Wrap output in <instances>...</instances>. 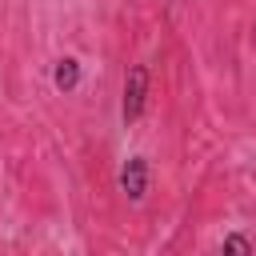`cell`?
<instances>
[{"label":"cell","mask_w":256,"mask_h":256,"mask_svg":"<svg viewBox=\"0 0 256 256\" xmlns=\"http://www.w3.org/2000/svg\"><path fill=\"white\" fill-rule=\"evenodd\" d=\"M144 104H148V68L144 64H132L128 76H124V96H120L124 124H136L144 116Z\"/></svg>","instance_id":"6da1fadb"},{"label":"cell","mask_w":256,"mask_h":256,"mask_svg":"<svg viewBox=\"0 0 256 256\" xmlns=\"http://www.w3.org/2000/svg\"><path fill=\"white\" fill-rule=\"evenodd\" d=\"M120 192L132 204H140L148 196V160L144 156H128L124 160V168H120Z\"/></svg>","instance_id":"7a4b0ae2"},{"label":"cell","mask_w":256,"mask_h":256,"mask_svg":"<svg viewBox=\"0 0 256 256\" xmlns=\"http://www.w3.org/2000/svg\"><path fill=\"white\" fill-rule=\"evenodd\" d=\"M52 84H56L60 92H76V88H80V60L64 56V60L56 64V72H52Z\"/></svg>","instance_id":"3957f363"},{"label":"cell","mask_w":256,"mask_h":256,"mask_svg":"<svg viewBox=\"0 0 256 256\" xmlns=\"http://www.w3.org/2000/svg\"><path fill=\"white\" fill-rule=\"evenodd\" d=\"M220 256H252V244L244 232H228L224 244H220Z\"/></svg>","instance_id":"277c9868"}]
</instances>
